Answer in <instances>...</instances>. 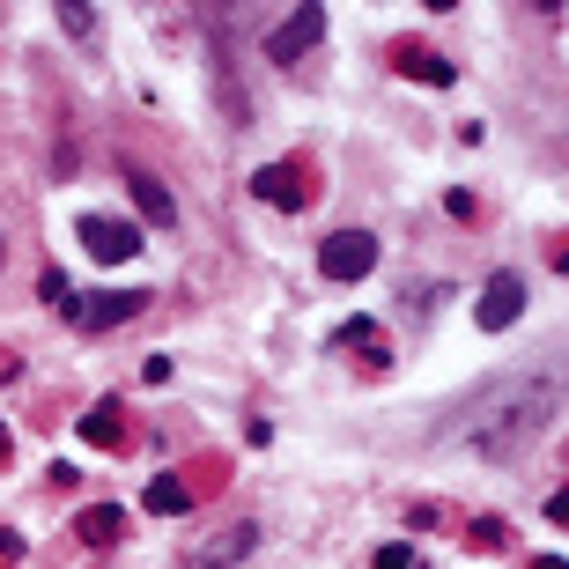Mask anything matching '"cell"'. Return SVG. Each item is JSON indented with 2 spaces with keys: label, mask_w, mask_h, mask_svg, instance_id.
<instances>
[{
  "label": "cell",
  "mask_w": 569,
  "mask_h": 569,
  "mask_svg": "<svg viewBox=\"0 0 569 569\" xmlns=\"http://www.w3.org/2000/svg\"><path fill=\"white\" fill-rule=\"evenodd\" d=\"M141 510H156V518H178V510H192V488L178 481V473H156V481L141 488Z\"/></svg>",
  "instance_id": "obj_9"
},
{
  "label": "cell",
  "mask_w": 569,
  "mask_h": 569,
  "mask_svg": "<svg viewBox=\"0 0 569 569\" xmlns=\"http://www.w3.org/2000/svg\"><path fill=\"white\" fill-rule=\"evenodd\" d=\"M555 415H562V370H555V362H532V370H518V378L473 392V400L459 407V429H451V437H459L473 459L510 466V459H526L532 443L548 437Z\"/></svg>",
  "instance_id": "obj_1"
},
{
  "label": "cell",
  "mask_w": 569,
  "mask_h": 569,
  "mask_svg": "<svg viewBox=\"0 0 569 569\" xmlns=\"http://www.w3.org/2000/svg\"><path fill=\"white\" fill-rule=\"evenodd\" d=\"M370 569H415V555H407V540H392V548H378V562Z\"/></svg>",
  "instance_id": "obj_14"
},
{
  "label": "cell",
  "mask_w": 569,
  "mask_h": 569,
  "mask_svg": "<svg viewBox=\"0 0 569 569\" xmlns=\"http://www.w3.org/2000/svg\"><path fill=\"white\" fill-rule=\"evenodd\" d=\"M133 311H148V289H104V296H82V303H74V326H82V333H111V326H127Z\"/></svg>",
  "instance_id": "obj_6"
},
{
  "label": "cell",
  "mask_w": 569,
  "mask_h": 569,
  "mask_svg": "<svg viewBox=\"0 0 569 569\" xmlns=\"http://www.w3.org/2000/svg\"><path fill=\"white\" fill-rule=\"evenodd\" d=\"M318 38H326V8H318V0H303V8H289V22H274V30H267V60H274V67H296Z\"/></svg>",
  "instance_id": "obj_3"
},
{
  "label": "cell",
  "mask_w": 569,
  "mask_h": 569,
  "mask_svg": "<svg viewBox=\"0 0 569 569\" xmlns=\"http://www.w3.org/2000/svg\"><path fill=\"white\" fill-rule=\"evenodd\" d=\"M52 16H60V30H67V38H89V30H97V22H89V8H82V0H60Z\"/></svg>",
  "instance_id": "obj_12"
},
{
  "label": "cell",
  "mask_w": 569,
  "mask_h": 569,
  "mask_svg": "<svg viewBox=\"0 0 569 569\" xmlns=\"http://www.w3.org/2000/svg\"><path fill=\"white\" fill-rule=\"evenodd\" d=\"M259 548V518H237V526H222L214 540H200V548L178 555V569H244Z\"/></svg>",
  "instance_id": "obj_2"
},
{
  "label": "cell",
  "mask_w": 569,
  "mask_h": 569,
  "mask_svg": "<svg viewBox=\"0 0 569 569\" xmlns=\"http://www.w3.org/2000/svg\"><path fill=\"white\" fill-rule=\"evenodd\" d=\"M127 192H133V208L156 214V230H170L178 222V200L163 192V178H148V170H127Z\"/></svg>",
  "instance_id": "obj_8"
},
{
  "label": "cell",
  "mask_w": 569,
  "mask_h": 569,
  "mask_svg": "<svg viewBox=\"0 0 569 569\" xmlns=\"http://www.w3.org/2000/svg\"><path fill=\"white\" fill-rule=\"evenodd\" d=\"M82 437L89 443H119V407H89V415H82Z\"/></svg>",
  "instance_id": "obj_11"
},
{
  "label": "cell",
  "mask_w": 569,
  "mask_h": 569,
  "mask_svg": "<svg viewBox=\"0 0 569 569\" xmlns=\"http://www.w3.org/2000/svg\"><path fill=\"white\" fill-rule=\"evenodd\" d=\"M318 267H326V281H362L378 267V237L370 230H333L318 244Z\"/></svg>",
  "instance_id": "obj_4"
},
{
  "label": "cell",
  "mask_w": 569,
  "mask_h": 569,
  "mask_svg": "<svg viewBox=\"0 0 569 569\" xmlns=\"http://www.w3.org/2000/svg\"><path fill=\"white\" fill-rule=\"evenodd\" d=\"M252 192L267 200V208H303V178H296V170H259Z\"/></svg>",
  "instance_id": "obj_10"
},
{
  "label": "cell",
  "mask_w": 569,
  "mask_h": 569,
  "mask_svg": "<svg viewBox=\"0 0 569 569\" xmlns=\"http://www.w3.org/2000/svg\"><path fill=\"white\" fill-rule=\"evenodd\" d=\"M518 318H526V274H488L473 326H481V333H510Z\"/></svg>",
  "instance_id": "obj_5"
},
{
  "label": "cell",
  "mask_w": 569,
  "mask_h": 569,
  "mask_svg": "<svg viewBox=\"0 0 569 569\" xmlns=\"http://www.w3.org/2000/svg\"><path fill=\"white\" fill-rule=\"evenodd\" d=\"M82 244L104 259V267H119V259L141 252V230H133V222H119V214H82Z\"/></svg>",
  "instance_id": "obj_7"
},
{
  "label": "cell",
  "mask_w": 569,
  "mask_h": 569,
  "mask_svg": "<svg viewBox=\"0 0 569 569\" xmlns=\"http://www.w3.org/2000/svg\"><path fill=\"white\" fill-rule=\"evenodd\" d=\"M82 540H119V510H82Z\"/></svg>",
  "instance_id": "obj_13"
}]
</instances>
